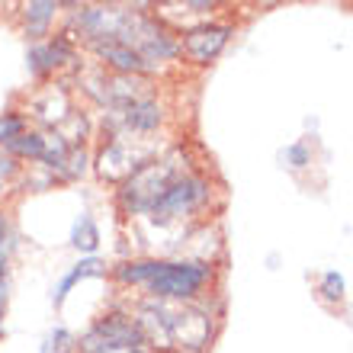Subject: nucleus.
Masks as SVG:
<instances>
[{
	"instance_id": "2eb2a0df",
	"label": "nucleus",
	"mask_w": 353,
	"mask_h": 353,
	"mask_svg": "<svg viewBox=\"0 0 353 353\" xmlns=\"http://www.w3.org/2000/svg\"><path fill=\"white\" fill-rule=\"evenodd\" d=\"M23 129H26V122L19 119V116H13V112L0 116V145H10V141H17L19 135H23Z\"/></svg>"
},
{
	"instance_id": "a211bd4d",
	"label": "nucleus",
	"mask_w": 353,
	"mask_h": 353,
	"mask_svg": "<svg viewBox=\"0 0 353 353\" xmlns=\"http://www.w3.org/2000/svg\"><path fill=\"white\" fill-rule=\"evenodd\" d=\"M103 353H141V350H135V347H119V350H103Z\"/></svg>"
},
{
	"instance_id": "7ed1b4c3",
	"label": "nucleus",
	"mask_w": 353,
	"mask_h": 353,
	"mask_svg": "<svg viewBox=\"0 0 353 353\" xmlns=\"http://www.w3.org/2000/svg\"><path fill=\"white\" fill-rule=\"evenodd\" d=\"M209 270L203 263H164L161 273L148 283L158 299H190L203 289Z\"/></svg>"
},
{
	"instance_id": "f3484780",
	"label": "nucleus",
	"mask_w": 353,
	"mask_h": 353,
	"mask_svg": "<svg viewBox=\"0 0 353 353\" xmlns=\"http://www.w3.org/2000/svg\"><path fill=\"white\" fill-rule=\"evenodd\" d=\"M13 174V161L10 158H0V183H3V176Z\"/></svg>"
},
{
	"instance_id": "f257e3e1",
	"label": "nucleus",
	"mask_w": 353,
	"mask_h": 353,
	"mask_svg": "<svg viewBox=\"0 0 353 353\" xmlns=\"http://www.w3.org/2000/svg\"><path fill=\"white\" fill-rule=\"evenodd\" d=\"M139 331L145 341H154L161 347H186L199 350L209 341V318L193 308H170L148 302L141 308Z\"/></svg>"
},
{
	"instance_id": "f03ea898",
	"label": "nucleus",
	"mask_w": 353,
	"mask_h": 353,
	"mask_svg": "<svg viewBox=\"0 0 353 353\" xmlns=\"http://www.w3.org/2000/svg\"><path fill=\"white\" fill-rule=\"evenodd\" d=\"M180 180L174 161H148L145 168H139L135 174L125 180V190H122V199L129 209H154L161 196L168 193L170 186Z\"/></svg>"
},
{
	"instance_id": "423d86ee",
	"label": "nucleus",
	"mask_w": 353,
	"mask_h": 353,
	"mask_svg": "<svg viewBox=\"0 0 353 353\" xmlns=\"http://www.w3.org/2000/svg\"><path fill=\"white\" fill-rule=\"evenodd\" d=\"M148 161H151V148L135 151L129 139H116L110 148H103L100 174L110 176V180H119V176H132L139 168H145Z\"/></svg>"
},
{
	"instance_id": "39448f33",
	"label": "nucleus",
	"mask_w": 353,
	"mask_h": 353,
	"mask_svg": "<svg viewBox=\"0 0 353 353\" xmlns=\"http://www.w3.org/2000/svg\"><path fill=\"white\" fill-rule=\"evenodd\" d=\"M205 196H209V186H205L199 176H180L168 193L154 203L151 212H154V219H161V222H164V219H176V215H186V212H193L196 205H203Z\"/></svg>"
},
{
	"instance_id": "0eeeda50",
	"label": "nucleus",
	"mask_w": 353,
	"mask_h": 353,
	"mask_svg": "<svg viewBox=\"0 0 353 353\" xmlns=\"http://www.w3.org/2000/svg\"><path fill=\"white\" fill-rule=\"evenodd\" d=\"M228 36H232L228 26H199V29H193V32H186L183 52L193 58V61L205 65V61H212V58L225 48Z\"/></svg>"
},
{
	"instance_id": "20e7f679",
	"label": "nucleus",
	"mask_w": 353,
	"mask_h": 353,
	"mask_svg": "<svg viewBox=\"0 0 353 353\" xmlns=\"http://www.w3.org/2000/svg\"><path fill=\"white\" fill-rule=\"evenodd\" d=\"M139 344H145L139 325H132L129 318H122V315H110L84 337L81 350L103 353V350H119V347H139Z\"/></svg>"
},
{
	"instance_id": "1a4fd4ad",
	"label": "nucleus",
	"mask_w": 353,
	"mask_h": 353,
	"mask_svg": "<svg viewBox=\"0 0 353 353\" xmlns=\"http://www.w3.org/2000/svg\"><path fill=\"white\" fill-rule=\"evenodd\" d=\"M119 119L129 132H154L161 125V106L154 100H135L119 110Z\"/></svg>"
},
{
	"instance_id": "4468645a",
	"label": "nucleus",
	"mask_w": 353,
	"mask_h": 353,
	"mask_svg": "<svg viewBox=\"0 0 353 353\" xmlns=\"http://www.w3.org/2000/svg\"><path fill=\"white\" fill-rule=\"evenodd\" d=\"M161 267L164 263H158V261H148V263H129V267H122L119 270V276L125 279V283H139V279H154L161 273Z\"/></svg>"
},
{
	"instance_id": "ddd939ff",
	"label": "nucleus",
	"mask_w": 353,
	"mask_h": 353,
	"mask_svg": "<svg viewBox=\"0 0 353 353\" xmlns=\"http://www.w3.org/2000/svg\"><path fill=\"white\" fill-rule=\"evenodd\" d=\"M97 241H100V232H97L93 219L90 215H81L77 225H74V248H81V251H93Z\"/></svg>"
},
{
	"instance_id": "f8f14e48",
	"label": "nucleus",
	"mask_w": 353,
	"mask_h": 353,
	"mask_svg": "<svg viewBox=\"0 0 353 353\" xmlns=\"http://www.w3.org/2000/svg\"><path fill=\"white\" fill-rule=\"evenodd\" d=\"M10 151H17V154H23V158H39L42 161V151H46V139L42 135H36V132H23L17 141H10L7 145Z\"/></svg>"
},
{
	"instance_id": "9b49d317",
	"label": "nucleus",
	"mask_w": 353,
	"mask_h": 353,
	"mask_svg": "<svg viewBox=\"0 0 353 353\" xmlns=\"http://www.w3.org/2000/svg\"><path fill=\"white\" fill-rule=\"evenodd\" d=\"M58 3H52V0H39V3H29L26 7V32L29 36H42L48 26V19L55 17Z\"/></svg>"
},
{
	"instance_id": "9d476101",
	"label": "nucleus",
	"mask_w": 353,
	"mask_h": 353,
	"mask_svg": "<svg viewBox=\"0 0 353 353\" xmlns=\"http://www.w3.org/2000/svg\"><path fill=\"white\" fill-rule=\"evenodd\" d=\"M97 273H103V261H97V257H90V261H81L65 279H61V286L55 289V305H61V302H65V296L71 292V286H74V283H81L84 276H97Z\"/></svg>"
},
{
	"instance_id": "dca6fc26",
	"label": "nucleus",
	"mask_w": 353,
	"mask_h": 353,
	"mask_svg": "<svg viewBox=\"0 0 353 353\" xmlns=\"http://www.w3.org/2000/svg\"><path fill=\"white\" fill-rule=\"evenodd\" d=\"M325 292H327V299H341L344 296V279L337 276V273H327L325 276Z\"/></svg>"
},
{
	"instance_id": "6e6552de",
	"label": "nucleus",
	"mask_w": 353,
	"mask_h": 353,
	"mask_svg": "<svg viewBox=\"0 0 353 353\" xmlns=\"http://www.w3.org/2000/svg\"><path fill=\"white\" fill-rule=\"evenodd\" d=\"M93 48H97V55H100L106 65H112L116 71H122V74H135V71H145V68H148L135 48H129L125 42H116V39H100V42H93Z\"/></svg>"
}]
</instances>
